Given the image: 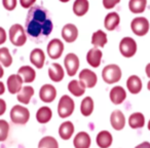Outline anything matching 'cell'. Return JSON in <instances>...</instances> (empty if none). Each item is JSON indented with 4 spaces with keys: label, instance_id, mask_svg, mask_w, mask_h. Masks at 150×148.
<instances>
[{
    "label": "cell",
    "instance_id": "1",
    "mask_svg": "<svg viewBox=\"0 0 150 148\" xmlns=\"http://www.w3.org/2000/svg\"><path fill=\"white\" fill-rule=\"evenodd\" d=\"M54 24L50 11L40 5H33L29 8L25 21V31L27 36L35 42H42L50 35Z\"/></svg>",
    "mask_w": 150,
    "mask_h": 148
},
{
    "label": "cell",
    "instance_id": "2",
    "mask_svg": "<svg viewBox=\"0 0 150 148\" xmlns=\"http://www.w3.org/2000/svg\"><path fill=\"white\" fill-rule=\"evenodd\" d=\"M8 37L15 46H23L27 41V34L25 28L20 24H13L8 31Z\"/></svg>",
    "mask_w": 150,
    "mask_h": 148
},
{
    "label": "cell",
    "instance_id": "3",
    "mask_svg": "<svg viewBox=\"0 0 150 148\" xmlns=\"http://www.w3.org/2000/svg\"><path fill=\"white\" fill-rule=\"evenodd\" d=\"M121 69L115 64H110L104 67L102 71V78L106 84H113L121 79Z\"/></svg>",
    "mask_w": 150,
    "mask_h": 148
},
{
    "label": "cell",
    "instance_id": "4",
    "mask_svg": "<svg viewBox=\"0 0 150 148\" xmlns=\"http://www.w3.org/2000/svg\"><path fill=\"white\" fill-rule=\"evenodd\" d=\"M11 119L16 125H26L30 119V111L27 107L22 105H15L9 113Z\"/></svg>",
    "mask_w": 150,
    "mask_h": 148
},
{
    "label": "cell",
    "instance_id": "5",
    "mask_svg": "<svg viewBox=\"0 0 150 148\" xmlns=\"http://www.w3.org/2000/svg\"><path fill=\"white\" fill-rule=\"evenodd\" d=\"M75 103L71 97L68 95H64L61 97L60 101L58 103V114L61 118H67L71 116L74 112Z\"/></svg>",
    "mask_w": 150,
    "mask_h": 148
},
{
    "label": "cell",
    "instance_id": "6",
    "mask_svg": "<svg viewBox=\"0 0 150 148\" xmlns=\"http://www.w3.org/2000/svg\"><path fill=\"white\" fill-rule=\"evenodd\" d=\"M137 42L132 37H123L119 42V52L125 58H132L137 52Z\"/></svg>",
    "mask_w": 150,
    "mask_h": 148
},
{
    "label": "cell",
    "instance_id": "7",
    "mask_svg": "<svg viewBox=\"0 0 150 148\" xmlns=\"http://www.w3.org/2000/svg\"><path fill=\"white\" fill-rule=\"evenodd\" d=\"M150 28V24L146 18L144 17H137L132 20L131 29L134 34L137 36H145L148 33Z\"/></svg>",
    "mask_w": 150,
    "mask_h": 148
},
{
    "label": "cell",
    "instance_id": "8",
    "mask_svg": "<svg viewBox=\"0 0 150 148\" xmlns=\"http://www.w3.org/2000/svg\"><path fill=\"white\" fill-rule=\"evenodd\" d=\"M79 58L77 57V55L70 52L65 57L64 60V65L66 72L69 76H74L76 75L78 69H79Z\"/></svg>",
    "mask_w": 150,
    "mask_h": 148
},
{
    "label": "cell",
    "instance_id": "9",
    "mask_svg": "<svg viewBox=\"0 0 150 148\" xmlns=\"http://www.w3.org/2000/svg\"><path fill=\"white\" fill-rule=\"evenodd\" d=\"M78 78H79V81L86 89H93L94 86H96L98 82V76L91 69H83L80 71L78 74Z\"/></svg>",
    "mask_w": 150,
    "mask_h": 148
},
{
    "label": "cell",
    "instance_id": "10",
    "mask_svg": "<svg viewBox=\"0 0 150 148\" xmlns=\"http://www.w3.org/2000/svg\"><path fill=\"white\" fill-rule=\"evenodd\" d=\"M47 55L52 60H57V59L61 58V56L64 52V43L58 38H54L52 39L47 44Z\"/></svg>",
    "mask_w": 150,
    "mask_h": 148
},
{
    "label": "cell",
    "instance_id": "11",
    "mask_svg": "<svg viewBox=\"0 0 150 148\" xmlns=\"http://www.w3.org/2000/svg\"><path fill=\"white\" fill-rule=\"evenodd\" d=\"M57 97V90L52 84H46L40 88L39 98L44 103H52Z\"/></svg>",
    "mask_w": 150,
    "mask_h": 148
},
{
    "label": "cell",
    "instance_id": "12",
    "mask_svg": "<svg viewBox=\"0 0 150 148\" xmlns=\"http://www.w3.org/2000/svg\"><path fill=\"white\" fill-rule=\"evenodd\" d=\"M23 78L19 74H11V75L8 76L6 81L7 91L13 95L18 94L23 88Z\"/></svg>",
    "mask_w": 150,
    "mask_h": 148
},
{
    "label": "cell",
    "instance_id": "13",
    "mask_svg": "<svg viewBox=\"0 0 150 148\" xmlns=\"http://www.w3.org/2000/svg\"><path fill=\"white\" fill-rule=\"evenodd\" d=\"M103 58V52L99 47H94L90 50L86 54V62L93 68H98L101 65Z\"/></svg>",
    "mask_w": 150,
    "mask_h": 148
},
{
    "label": "cell",
    "instance_id": "14",
    "mask_svg": "<svg viewBox=\"0 0 150 148\" xmlns=\"http://www.w3.org/2000/svg\"><path fill=\"white\" fill-rule=\"evenodd\" d=\"M78 37V29L74 24H66L62 29V38L68 43H72Z\"/></svg>",
    "mask_w": 150,
    "mask_h": 148
},
{
    "label": "cell",
    "instance_id": "15",
    "mask_svg": "<svg viewBox=\"0 0 150 148\" xmlns=\"http://www.w3.org/2000/svg\"><path fill=\"white\" fill-rule=\"evenodd\" d=\"M109 98H110V101L113 104H122L125 99H127V91L122 86H116L111 89L110 93H109Z\"/></svg>",
    "mask_w": 150,
    "mask_h": 148
},
{
    "label": "cell",
    "instance_id": "16",
    "mask_svg": "<svg viewBox=\"0 0 150 148\" xmlns=\"http://www.w3.org/2000/svg\"><path fill=\"white\" fill-rule=\"evenodd\" d=\"M48 76L52 82H60L64 79L65 71L64 68L58 63H54L48 68Z\"/></svg>",
    "mask_w": 150,
    "mask_h": 148
},
{
    "label": "cell",
    "instance_id": "17",
    "mask_svg": "<svg viewBox=\"0 0 150 148\" xmlns=\"http://www.w3.org/2000/svg\"><path fill=\"white\" fill-rule=\"evenodd\" d=\"M110 123L111 127L115 131H121L125 125V117L120 110H114L110 115Z\"/></svg>",
    "mask_w": 150,
    "mask_h": 148
},
{
    "label": "cell",
    "instance_id": "18",
    "mask_svg": "<svg viewBox=\"0 0 150 148\" xmlns=\"http://www.w3.org/2000/svg\"><path fill=\"white\" fill-rule=\"evenodd\" d=\"M30 62L37 69H41L45 62V54L43 50L40 48H34L30 52Z\"/></svg>",
    "mask_w": 150,
    "mask_h": 148
},
{
    "label": "cell",
    "instance_id": "19",
    "mask_svg": "<svg viewBox=\"0 0 150 148\" xmlns=\"http://www.w3.org/2000/svg\"><path fill=\"white\" fill-rule=\"evenodd\" d=\"M91 144H92V140L86 132L77 133L73 140V145L75 148H90Z\"/></svg>",
    "mask_w": 150,
    "mask_h": 148
},
{
    "label": "cell",
    "instance_id": "20",
    "mask_svg": "<svg viewBox=\"0 0 150 148\" xmlns=\"http://www.w3.org/2000/svg\"><path fill=\"white\" fill-rule=\"evenodd\" d=\"M127 91H129V93L133 95L139 94L142 91V80L139 76L137 75H131L127 80Z\"/></svg>",
    "mask_w": 150,
    "mask_h": 148
},
{
    "label": "cell",
    "instance_id": "21",
    "mask_svg": "<svg viewBox=\"0 0 150 148\" xmlns=\"http://www.w3.org/2000/svg\"><path fill=\"white\" fill-rule=\"evenodd\" d=\"M18 74L23 78L25 84H31L35 80L36 72L31 66H22L18 70Z\"/></svg>",
    "mask_w": 150,
    "mask_h": 148
},
{
    "label": "cell",
    "instance_id": "22",
    "mask_svg": "<svg viewBox=\"0 0 150 148\" xmlns=\"http://www.w3.org/2000/svg\"><path fill=\"white\" fill-rule=\"evenodd\" d=\"M96 142H97V145L100 148H109L112 145V142H113L112 135L108 131H101L97 135Z\"/></svg>",
    "mask_w": 150,
    "mask_h": 148
},
{
    "label": "cell",
    "instance_id": "23",
    "mask_svg": "<svg viewBox=\"0 0 150 148\" xmlns=\"http://www.w3.org/2000/svg\"><path fill=\"white\" fill-rule=\"evenodd\" d=\"M33 96H34V89L31 86H25L17 94V99L20 103H22L24 105H27L30 103V101H31Z\"/></svg>",
    "mask_w": 150,
    "mask_h": 148
},
{
    "label": "cell",
    "instance_id": "24",
    "mask_svg": "<svg viewBox=\"0 0 150 148\" xmlns=\"http://www.w3.org/2000/svg\"><path fill=\"white\" fill-rule=\"evenodd\" d=\"M119 23H120V17L117 13L112 11L109 13L108 15L105 17L104 20V26L108 31H113L118 27Z\"/></svg>",
    "mask_w": 150,
    "mask_h": 148
},
{
    "label": "cell",
    "instance_id": "25",
    "mask_svg": "<svg viewBox=\"0 0 150 148\" xmlns=\"http://www.w3.org/2000/svg\"><path fill=\"white\" fill-rule=\"evenodd\" d=\"M73 13L77 17H83L90 8L88 0H75L73 3Z\"/></svg>",
    "mask_w": 150,
    "mask_h": 148
},
{
    "label": "cell",
    "instance_id": "26",
    "mask_svg": "<svg viewBox=\"0 0 150 148\" xmlns=\"http://www.w3.org/2000/svg\"><path fill=\"white\" fill-rule=\"evenodd\" d=\"M74 134V125L71 121H64L59 127V136L62 140H69Z\"/></svg>",
    "mask_w": 150,
    "mask_h": 148
},
{
    "label": "cell",
    "instance_id": "27",
    "mask_svg": "<svg viewBox=\"0 0 150 148\" xmlns=\"http://www.w3.org/2000/svg\"><path fill=\"white\" fill-rule=\"evenodd\" d=\"M92 44L95 47H104L108 42V38H107V34L102 30H98V31L94 32L92 35V40H91Z\"/></svg>",
    "mask_w": 150,
    "mask_h": 148
},
{
    "label": "cell",
    "instance_id": "28",
    "mask_svg": "<svg viewBox=\"0 0 150 148\" xmlns=\"http://www.w3.org/2000/svg\"><path fill=\"white\" fill-rule=\"evenodd\" d=\"M52 117V111L47 106L40 107L37 110V112H36V120L39 123H41V125H44V123H47L48 121H50Z\"/></svg>",
    "mask_w": 150,
    "mask_h": 148
},
{
    "label": "cell",
    "instance_id": "29",
    "mask_svg": "<svg viewBox=\"0 0 150 148\" xmlns=\"http://www.w3.org/2000/svg\"><path fill=\"white\" fill-rule=\"evenodd\" d=\"M129 125L132 129H141L145 125V116L141 112H135L129 115Z\"/></svg>",
    "mask_w": 150,
    "mask_h": 148
},
{
    "label": "cell",
    "instance_id": "30",
    "mask_svg": "<svg viewBox=\"0 0 150 148\" xmlns=\"http://www.w3.org/2000/svg\"><path fill=\"white\" fill-rule=\"evenodd\" d=\"M86 86L79 81V80L73 79L69 82L68 84V90L73 96L75 97H81L86 93Z\"/></svg>",
    "mask_w": 150,
    "mask_h": 148
},
{
    "label": "cell",
    "instance_id": "31",
    "mask_svg": "<svg viewBox=\"0 0 150 148\" xmlns=\"http://www.w3.org/2000/svg\"><path fill=\"white\" fill-rule=\"evenodd\" d=\"M95 103L91 97H86L80 104V112L83 116H90L94 112Z\"/></svg>",
    "mask_w": 150,
    "mask_h": 148
},
{
    "label": "cell",
    "instance_id": "32",
    "mask_svg": "<svg viewBox=\"0 0 150 148\" xmlns=\"http://www.w3.org/2000/svg\"><path fill=\"white\" fill-rule=\"evenodd\" d=\"M147 6V0H129V8L133 13L139 15L146 9Z\"/></svg>",
    "mask_w": 150,
    "mask_h": 148
},
{
    "label": "cell",
    "instance_id": "33",
    "mask_svg": "<svg viewBox=\"0 0 150 148\" xmlns=\"http://www.w3.org/2000/svg\"><path fill=\"white\" fill-rule=\"evenodd\" d=\"M0 64L4 67H9L13 64V57L7 47H0Z\"/></svg>",
    "mask_w": 150,
    "mask_h": 148
},
{
    "label": "cell",
    "instance_id": "34",
    "mask_svg": "<svg viewBox=\"0 0 150 148\" xmlns=\"http://www.w3.org/2000/svg\"><path fill=\"white\" fill-rule=\"evenodd\" d=\"M38 148H59V143L52 136H45L39 141Z\"/></svg>",
    "mask_w": 150,
    "mask_h": 148
},
{
    "label": "cell",
    "instance_id": "35",
    "mask_svg": "<svg viewBox=\"0 0 150 148\" xmlns=\"http://www.w3.org/2000/svg\"><path fill=\"white\" fill-rule=\"evenodd\" d=\"M9 134V123L4 119H0V142L7 139Z\"/></svg>",
    "mask_w": 150,
    "mask_h": 148
},
{
    "label": "cell",
    "instance_id": "36",
    "mask_svg": "<svg viewBox=\"0 0 150 148\" xmlns=\"http://www.w3.org/2000/svg\"><path fill=\"white\" fill-rule=\"evenodd\" d=\"M18 0H2V5L6 11H11L17 7Z\"/></svg>",
    "mask_w": 150,
    "mask_h": 148
},
{
    "label": "cell",
    "instance_id": "37",
    "mask_svg": "<svg viewBox=\"0 0 150 148\" xmlns=\"http://www.w3.org/2000/svg\"><path fill=\"white\" fill-rule=\"evenodd\" d=\"M119 2H120V0H102L103 6L106 9L114 8Z\"/></svg>",
    "mask_w": 150,
    "mask_h": 148
},
{
    "label": "cell",
    "instance_id": "38",
    "mask_svg": "<svg viewBox=\"0 0 150 148\" xmlns=\"http://www.w3.org/2000/svg\"><path fill=\"white\" fill-rule=\"evenodd\" d=\"M36 0H20V4L23 8H30L34 5Z\"/></svg>",
    "mask_w": 150,
    "mask_h": 148
},
{
    "label": "cell",
    "instance_id": "39",
    "mask_svg": "<svg viewBox=\"0 0 150 148\" xmlns=\"http://www.w3.org/2000/svg\"><path fill=\"white\" fill-rule=\"evenodd\" d=\"M7 39V34H6V31L4 30V28L0 27V45L3 44Z\"/></svg>",
    "mask_w": 150,
    "mask_h": 148
},
{
    "label": "cell",
    "instance_id": "40",
    "mask_svg": "<svg viewBox=\"0 0 150 148\" xmlns=\"http://www.w3.org/2000/svg\"><path fill=\"white\" fill-rule=\"evenodd\" d=\"M6 111V102L3 99H0V116L3 115Z\"/></svg>",
    "mask_w": 150,
    "mask_h": 148
},
{
    "label": "cell",
    "instance_id": "41",
    "mask_svg": "<svg viewBox=\"0 0 150 148\" xmlns=\"http://www.w3.org/2000/svg\"><path fill=\"white\" fill-rule=\"evenodd\" d=\"M135 148H150V143L149 142H142L139 145H137Z\"/></svg>",
    "mask_w": 150,
    "mask_h": 148
},
{
    "label": "cell",
    "instance_id": "42",
    "mask_svg": "<svg viewBox=\"0 0 150 148\" xmlns=\"http://www.w3.org/2000/svg\"><path fill=\"white\" fill-rule=\"evenodd\" d=\"M145 72H146V75H147V77L150 79V63H148V64L146 65V67H145Z\"/></svg>",
    "mask_w": 150,
    "mask_h": 148
},
{
    "label": "cell",
    "instance_id": "43",
    "mask_svg": "<svg viewBox=\"0 0 150 148\" xmlns=\"http://www.w3.org/2000/svg\"><path fill=\"white\" fill-rule=\"evenodd\" d=\"M5 93V86L2 81H0V96Z\"/></svg>",
    "mask_w": 150,
    "mask_h": 148
},
{
    "label": "cell",
    "instance_id": "44",
    "mask_svg": "<svg viewBox=\"0 0 150 148\" xmlns=\"http://www.w3.org/2000/svg\"><path fill=\"white\" fill-rule=\"evenodd\" d=\"M3 75H4V70H3L2 65L0 64V78L3 77Z\"/></svg>",
    "mask_w": 150,
    "mask_h": 148
},
{
    "label": "cell",
    "instance_id": "45",
    "mask_svg": "<svg viewBox=\"0 0 150 148\" xmlns=\"http://www.w3.org/2000/svg\"><path fill=\"white\" fill-rule=\"evenodd\" d=\"M61 2H63V3H66V2H69L70 0H60Z\"/></svg>",
    "mask_w": 150,
    "mask_h": 148
},
{
    "label": "cell",
    "instance_id": "46",
    "mask_svg": "<svg viewBox=\"0 0 150 148\" xmlns=\"http://www.w3.org/2000/svg\"><path fill=\"white\" fill-rule=\"evenodd\" d=\"M147 89H148V91H150V80L148 81V84H147Z\"/></svg>",
    "mask_w": 150,
    "mask_h": 148
},
{
    "label": "cell",
    "instance_id": "47",
    "mask_svg": "<svg viewBox=\"0 0 150 148\" xmlns=\"http://www.w3.org/2000/svg\"><path fill=\"white\" fill-rule=\"evenodd\" d=\"M147 127H148V130L150 131V119H149V121H148V125H147Z\"/></svg>",
    "mask_w": 150,
    "mask_h": 148
}]
</instances>
